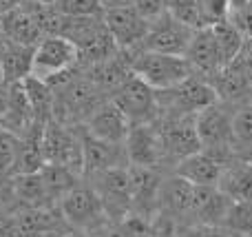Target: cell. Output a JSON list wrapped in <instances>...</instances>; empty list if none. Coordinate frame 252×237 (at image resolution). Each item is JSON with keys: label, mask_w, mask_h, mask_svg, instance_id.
<instances>
[{"label": "cell", "mask_w": 252, "mask_h": 237, "mask_svg": "<svg viewBox=\"0 0 252 237\" xmlns=\"http://www.w3.org/2000/svg\"><path fill=\"white\" fill-rule=\"evenodd\" d=\"M106 100L109 96L89 78L82 67L66 84L53 89V120L66 127H78Z\"/></svg>", "instance_id": "6da1fadb"}, {"label": "cell", "mask_w": 252, "mask_h": 237, "mask_svg": "<svg viewBox=\"0 0 252 237\" xmlns=\"http://www.w3.org/2000/svg\"><path fill=\"white\" fill-rule=\"evenodd\" d=\"M124 53L128 58L130 71L146 84H151L155 91L177 87L179 82L195 75V69L186 56H170V53L146 51V49H135V51Z\"/></svg>", "instance_id": "7a4b0ae2"}, {"label": "cell", "mask_w": 252, "mask_h": 237, "mask_svg": "<svg viewBox=\"0 0 252 237\" xmlns=\"http://www.w3.org/2000/svg\"><path fill=\"white\" fill-rule=\"evenodd\" d=\"M157 96V115H197L201 109L215 104L217 93L213 84L199 73L190 75L188 80L179 82L177 87L155 91Z\"/></svg>", "instance_id": "3957f363"}, {"label": "cell", "mask_w": 252, "mask_h": 237, "mask_svg": "<svg viewBox=\"0 0 252 237\" xmlns=\"http://www.w3.org/2000/svg\"><path fill=\"white\" fill-rule=\"evenodd\" d=\"M230 118L232 115L226 113L221 102H215V104L206 106V109H201L195 115V129H197L201 151L213 155L223 167L230 162L232 153H235Z\"/></svg>", "instance_id": "277c9868"}, {"label": "cell", "mask_w": 252, "mask_h": 237, "mask_svg": "<svg viewBox=\"0 0 252 237\" xmlns=\"http://www.w3.org/2000/svg\"><path fill=\"white\" fill-rule=\"evenodd\" d=\"M40 146H42L44 164H60L82 175V142L75 127H66L51 118L44 124Z\"/></svg>", "instance_id": "5b68a950"}, {"label": "cell", "mask_w": 252, "mask_h": 237, "mask_svg": "<svg viewBox=\"0 0 252 237\" xmlns=\"http://www.w3.org/2000/svg\"><path fill=\"white\" fill-rule=\"evenodd\" d=\"M60 213L64 217V222L71 229L89 231L93 233L95 229H100L104 224V206L100 202V195L95 193L93 186H73L64 198L60 200Z\"/></svg>", "instance_id": "8992f818"}, {"label": "cell", "mask_w": 252, "mask_h": 237, "mask_svg": "<svg viewBox=\"0 0 252 237\" xmlns=\"http://www.w3.org/2000/svg\"><path fill=\"white\" fill-rule=\"evenodd\" d=\"M111 102L118 106L120 111L135 122H153L157 118V96L155 89L146 84L142 78L130 73L128 78L120 84L111 96Z\"/></svg>", "instance_id": "52a82bcc"}, {"label": "cell", "mask_w": 252, "mask_h": 237, "mask_svg": "<svg viewBox=\"0 0 252 237\" xmlns=\"http://www.w3.org/2000/svg\"><path fill=\"white\" fill-rule=\"evenodd\" d=\"M78 62H80V51L71 40L62 38V35H44L35 44L31 75L47 80L51 75L60 73V71L75 67Z\"/></svg>", "instance_id": "ba28073f"}, {"label": "cell", "mask_w": 252, "mask_h": 237, "mask_svg": "<svg viewBox=\"0 0 252 237\" xmlns=\"http://www.w3.org/2000/svg\"><path fill=\"white\" fill-rule=\"evenodd\" d=\"M192 35H195V29L182 25V22L175 20V18L166 11L151 22L148 34L139 49L170 53V56H186L188 47H190V42H192Z\"/></svg>", "instance_id": "9c48e42d"}, {"label": "cell", "mask_w": 252, "mask_h": 237, "mask_svg": "<svg viewBox=\"0 0 252 237\" xmlns=\"http://www.w3.org/2000/svg\"><path fill=\"white\" fill-rule=\"evenodd\" d=\"M124 146L126 155H128V164H135V167L155 169L166 160L164 142H161V133L155 120L130 124Z\"/></svg>", "instance_id": "30bf717a"}, {"label": "cell", "mask_w": 252, "mask_h": 237, "mask_svg": "<svg viewBox=\"0 0 252 237\" xmlns=\"http://www.w3.org/2000/svg\"><path fill=\"white\" fill-rule=\"evenodd\" d=\"M102 18H104L106 29L113 35L120 51H135V49H139L148 34V27H151V22L139 16L133 4L104 9Z\"/></svg>", "instance_id": "8fae6325"}, {"label": "cell", "mask_w": 252, "mask_h": 237, "mask_svg": "<svg viewBox=\"0 0 252 237\" xmlns=\"http://www.w3.org/2000/svg\"><path fill=\"white\" fill-rule=\"evenodd\" d=\"M157 127L161 133L166 158H173L179 162V160L201 151L195 129V115H164L157 122Z\"/></svg>", "instance_id": "7c38bea8"}, {"label": "cell", "mask_w": 252, "mask_h": 237, "mask_svg": "<svg viewBox=\"0 0 252 237\" xmlns=\"http://www.w3.org/2000/svg\"><path fill=\"white\" fill-rule=\"evenodd\" d=\"M78 133H80V142H82V173L87 177L102 173L106 169L113 167H124L128 164V155H126V146L124 144H111V142L97 140L93 137L82 124H78Z\"/></svg>", "instance_id": "4fadbf2b"}, {"label": "cell", "mask_w": 252, "mask_h": 237, "mask_svg": "<svg viewBox=\"0 0 252 237\" xmlns=\"http://www.w3.org/2000/svg\"><path fill=\"white\" fill-rule=\"evenodd\" d=\"M82 127L93 137H97V140L111 142V144H124L126 135H128V129H130V120L126 118L113 102L106 100L89 115Z\"/></svg>", "instance_id": "5bb4252c"}, {"label": "cell", "mask_w": 252, "mask_h": 237, "mask_svg": "<svg viewBox=\"0 0 252 237\" xmlns=\"http://www.w3.org/2000/svg\"><path fill=\"white\" fill-rule=\"evenodd\" d=\"M208 82L213 84L219 102L239 104V106L246 104V102H252V87L239 65V58L232 60L228 67L219 69L213 78H208Z\"/></svg>", "instance_id": "9a60e30c"}, {"label": "cell", "mask_w": 252, "mask_h": 237, "mask_svg": "<svg viewBox=\"0 0 252 237\" xmlns=\"http://www.w3.org/2000/svg\"><path fill=\"white\" fill-rule=\"evenodd\" d=\"M0 35L9 42L18 44H38L44 38L38 22L33 20V16L27 11V7L20 0L11 4L4 11V16L0 18Z\"/></svg>", "instance_id": "2e32d148"}, {"label": "cell", "mask_w": 252, "mask_h": 237, "mask_svg": "<svg viewBox=\"0 0 252 237\" xmlns=\"http://www.w3.org/2000/svg\"><path fill=\"white\" fill-rule=\"evenodd\" d=\"M221 173L223 164L217 162L206 151H197V153L179 160L177 167H175V175L184 177L195 186H217L221 180Z\"/></svg>", "instance_id": "e0dca14e"}, {"label": "cell", "mask_w": 252, "mask_h": 237, "mask_svg": "<svg viewBox=\"0 0 252 237\" xmlns=\"http://www.w3.org/2000/svg\"><path fill=\"white\" fill-rule=\"evenodd\" d=\"M33 124H35L33 109H31V104H29L25 87H22V82H11L9 84L7 109H4V115L0 118V127L20 137V135H25Z\"/></svg>", "instance_id": "ac0fdd59"}, {"label": "cell", "mask_w": 252, "mask_h": 237, "mask_svg": "<svg viewBox=\"0 0 252 237\" xmlns=\"http://www.w3.org/2000/svg\"><path fill=\"white\" fill-rule=\"evenodd\" d=\"M188 62L192 65L195 73H199L201 78H213L219 69H221V62H219V51H217V42H215L213 29L206 27V29H197L192 35V42L188 47L186 53Z\"/></svg>", "instance_id": "d6986e66"}, {"label": "cell", "mask_w": 252, "mask_h": 237, "mask_svg": "<svg viewBox=\"0 0 252 237\" xmlns=\"http://www.w3.org/2000/svg\"><path fill=\"white\" fill-rule=\"evenodd\" d=\"M33 53L35 44H18L4 40L0 49V75L4 82H22L27 75H31Z\"/></svg>", "instance_id": "ffe728a7"}, {"label": "cell", "mask_w": 252, "mask_h": 237, "mask_svg": "<svg viewBox=\"0 0 252 237\" xmlns=\"http://www.w3.org/2000/svg\"><path fill=\"white\" fill-rule=\"evenodd\" d=\"M210 29H213L215 42H217V51H219V62H221V69H223V67H228L232 60L239 58V53L246 49L248 38H246L244 31H241L230 18L213 25Z\"/></svg>", "instance_id": "44dd1931"}, {"label": "cell", "mask_w": 252, "mask_h": 237, "mask_svg": "<svg viewBox=\"0 0 252 237\" xmlns=\"http://www.w3.org/2000/svg\"><path fill=\"white\" fill-rule=\"evenodd\" d=\"M38 173L42 177L44 191H47V198L51 204H60V200L73 186H78V180H80L78 173H73L66 167H60V164H44Z\"/></svg>", "instance_id": "7402d4cb"}, {"label": "cell", "mask_w": 252, "mask_h": 237, "mask_svg": "<svg viewBox=\"0 0 252 237\" xmlns=\"http://www.w3.org/2000/svg\"><path fill=\"white\" fill-rule=\"evenodd\" d=\"M25 93L29 98V104L33 109V118L38 124H47L53 118V89L42 78L27 75L22 80Z\"/></svg>", "instance_id": "603a6c76"}, {"label": "cell", "mask_w": 252, "mask_h": 237, "mask_svg": "<svg viewBox=\"0 0 252 237\" xmlns=\"http://www.w3.org/2000/svg\"><path fill=\"white\" fill-rule=\"evenodd\" d=\"M219 189L232 200V202H244L252 200V167L239 164V167H223Z\"/></svg>", "instance_id": "cb8c5ba5"}, {"label": "cell", "mask_w": 252, "mask_h": 237, "mask_svg": "<svg viewBox=\"0 0 252 237\" xmlns=\"http://www.w3.org/2000/svg\"><path fill=\"white\" fill-rule=\"evenodd\" d=\"M166 11L190 29H206L199 0H166Z\"/></svg>", "instance_id": "d4e9b609"}, {"label": "cell", "mask_w": 252, "mask_h": 237, "mask_svg": "<svg viewBox=\"0 0 252 237\" xmlns=\"http://www.w3.org/2000/svg\"><path fill=\"white\" fill-rule=\"evenodd\" d=\"M230 127H232V144H235V151L252 149V102L241 104L232 113Z\"/></svg>", "instance_id": "484cf974"}, {"label": "cell", "mask_w": 252, "mask_h": 237, "mask_svg": "<svg viewBox=\"0 0 252 237\" xmlns=\"http://www.w3.org/2000/svg\"><path fill=\"white\" fill-rule=\"evenodd\" d=\"M18 155V135H13L7 129H0V184L13 177Z\"/></svg>", "instance_id": "4316f807"}, {"label": "cell", "mask_w": 252, "mask_h": 237, "mask_svg": "<svg viewBox=\"0 0 252 237\" xmlns=\"http://www.w3.org/2000/svg\"><path fill=\"white\" fill-rule=\"evenodd\" d=\"M51 4L64 16H104L102 0H53Z\"/></svg>", "instance_id": "83f0119b"}, {"label": "cell", "mask_w": 252, "mask_h": 237, "mask_svg": "<svg viewBox=\"0 0 252 237\" xmlns=\"http://www.w3.org/2000/svg\"><path fill=\"white\" fill-rule=\"evenodd\" d=\"M199 4H201V16H204L206 27L217 25V22L230 18L232 13L230 0H199Z\"/></svg>", "instance_id": "f1b7e54d"}, {"label": "cell", "mask_w": 252, "mask_h": 237, "mask_svg": "<svg viewBox=\"0 0 252 237\" xmlns=\"http://www.w3.org/2000/svg\"><path fill=\"white\" fill-rule=\"evenodd\" d=\"M133 7L142 18L153 22L161 13H166V0H133Z\"/></svg>", "instance_id": "f546056e"}, {"label": "cell", "mask_w": 252, "mask_h": 237, "mask_svg": "<svg viewBox=\"0 0 252 237\" xmlns=\"http://www.w3.org/2000/svg\"><path fill=\"white\" fill-rule=\"evenodd\" d=\"M230 231L226 226H208V224H201V226H192V229L186 231H179L177 235L173 237H228Z\"/></svg>", "instance_id": "4dcf8cb0"}, {"label": "cell", "mask_w": 252, "mask_h": 237, "mask_svg": "<svg viewBox=\"0 0 252 237\" xmlns=\"http://www.w3.org/2000/svg\"><path fill=\"white\" fill-rule=\"evenodd\" d=\"M230 20L235 22L241 31H244L246 38H248V40L252 38V2L248 4V7L239 9V11H232L230 13Z\"/></svg>", "instance_id": "1f68e13d"}, {"label": "cell", "mask_w": 252, "mask_h": 237, "mask_svg": "<svg viewBox=\"0 0 252 237\" xmlns=\"http://www.w3.org/2000/svg\"><path fill=\"white\" fill-rule=\"evenodd\" d=\"M239 65H241V69H244L246 78H248V82H250V87H252V49L248 47V42H246L244 51L239 53Z\"/></svg>", "instance_id": "d6a6232c"}, {"label": "cell", "mask_w": 252, "mask_h": 237, "mask_svg": "<svg viewBox=\"0 0 252 237\" xmlns=\"http://www.w3.org/2000/svg\"><path fill=\"white\" fill-rule=\"evenodd\" d=\"M7 98H9V82H4L2 75H0V118L4 115V109H7Z\"/></svg>", "instance_id": "836d02e7"}, {"label": "cell", "mask_w": 252, "mask_h": 237, "mask_svg": "<svg viewBox=\"0 0 252 237\" xmlns=\"http://www.w3.org/2000/svg\"><path fill=\"white\" fill-rule=\"evenodd\" d=\"M104 9H111V7H124V4H133V0H102Z\"/></svg>", "instance_id": "e575fe53"}, {"label": "cell", "mask_w": 252, "mask_h": 237, "mask_svg": "<svg viewBox=\"0 0 252 237\" xmlns=\"http://www.w3.org/2000/svg\"><path fill=\"white\" fill-rule=\"evenodd\" d=\"M250 2H252V0H230V7H232V11H239V9L248 7Z\"/></svg>", "instance_id": "d590c367"}, {"label": "cell", "mask_w": 252, "mask_h": 237, "mask_svg": "<svg viewBox=\"0 0 252 237\" xmlns=\"http://www.w3.org/2000/svg\"><path fill=\"white\" fill-rule=\"evenodd\" d=\"M228 237H246V235H239V233H232V231H230V233H228Z\"/></svg>", "instance_id": "8d00e7d4"}, {"label": "cell", "mask_w": 252, "mask_h": 237, "mask_svg": "<svg viewBox=\"0 0 252 237\" xmlns=\"http://www.w3.org/2000/svg\"><path fill=\"white\" fill-rule=\"evenodd\" d=\"M248 47H250V49H252V38H250V40H248Z\"/></svg>", "instance_id": "74e56055"}, {"label": "cell", "mask_w": 252, "mask_h": 237, "mask_svg": "<svg viewBox=\"0 0 252 237\" xmlns=\"http://www.w3.org/2000/svg\"><path fill=\"white\" fill-rule=\"evenodd\" d=\"M0 200H2V186H0Z\"/></svg>", "instance_id": "f35d334b"}, {"label": "cell", "mask_w": 252, "mask_h": 237, "mask_svg": "<svg viewBox=\"0 0 252 237\" xmlns=\"http://www.w3.org/2000/svg\"><path fill=\"white\" fill-rule=\"evenodd\" d=\"M93 237H95V235H93Z\"/></svg>", "instance_id": "ab89813d"}, {"label": "cell", "mask_w": 252, "mask_h": 237, "mask_svg": "<svg viewBox=\"0 0 252 237\" xmlns=\"http://www.w3.org/2000/svg\"><path fill=\"white\" fill-rule=\"evenodd\" d=\"M0 129H2V127H0Z\"/></svg>", "instance_id": "60d3db41"}]
</instances>
